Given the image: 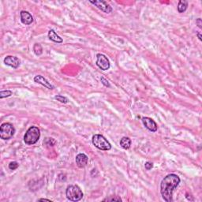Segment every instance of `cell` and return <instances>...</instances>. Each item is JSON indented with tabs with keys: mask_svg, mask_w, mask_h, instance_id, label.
Wrapping results in <instances>:
<instances>
[{
	"mask_svg": "<svg viewBox=\"0 0 202 202\" xmlns=\"http://www.w3.org/2000/svg\"><path fill=\"white\" fill-rule=\"evenodd\" d=\"M33 51H34L35 54L37 56L41 55L43 53V48L40 44H35L33 46Z\"/></svg>",
	"mask_w": 202,
	"mask_h": 202,
	"instance_id": "obj_17",
	"label": "cell"
},
{
	"mask_svg": "<svg viewBox=\"0 0 202 202\" xmlns=\"http://www.w3.org/2000/svg\"><path fill=\"white\" fill-rule=\"evenodd\" d=\"M144 167H145L146 170H151L152 168L153 167V163H151V162H146L145 164H144Z\"/></svg>",
	"mask_w": 202,
	"mask_h": 202,
	"instance_id": "obj_23",
	"label": "cell"
},
{
	"mask_svg": "<svg viewBox=\"0 0 202 202\" xmlns=\"http://www.w3.org/2000/svg\"><path fill=\"white\" fill-rule=\"evenodd\" d=\"M40 138V131L37 126H31L26 131L24 136V141L28 145L36 144Z\"/></svg>",
	"mask_w": 202,
	"mask_h": 202,
	"instance_id": "obj_2",
	"label": "cell"
},
{
	"mask_svg": "<svg viewBox=\"0 0 202 202\" xmlns=\"http://www.w3.org/2000/svg\"><path fill=\"white\" fill-rule=\"evenodd\" d=\"M90 3L95 5V7H96L101 11L106 13V14H109L112 11V7L105 1H97V0H96V1H90Z\"/></svg>",
	"mask_w": 202,
	"mask_h": 202,
	"instance_id": "obj_7",
	"label": "cell"
},
{
	"mask_svg": "<svg viewBox=\"0 0 202 202\" xmlns=\"http://www.w3.org/2000/svg\"><path fill=\"white\" fill-rule=\"evenodd\" d=\"M40 201H42V200H47V201H50L51 202V200H48V199H46V198H41L40 199Z\"/></svg>",
	"mask_w": 202,
	"mask_h": 202,
	"instance_id": "obj_25",
	"label": "cell"
},
{
	"mask_svg": "<svg viewBox=\"0 0 202 202\" xmlns=\"http://www.w3.org/2000/svg\"><path fill=\"white\" fill-rule=\"evenodd\" d=\"M96 65L102 70H107L110 68V62L107 56L103 54H96Z\"/></svg>",
	"mask_w": 202,
	"mask_h": 202,
	"instance_id": "obj_6",
	"label": "cell"
},
{
	"mask_svg": "<svg viewBox=\"0 0 202 202\" xmlns=\"http://www.w3.org/2000/svg\"><path fill=\"white\" fill-rule=\"evenodd\" d=\"M12 95V92L10 90H3L0 92V98L3 99L5 97H9Z\"/></svg>",
	"mask_w": 202,
	"mask_h": 202,
	"instance_id": "obj_19",
	"label": "cell"
},
{
	"mask_svg": "<svg viewBox=\"0 0 202 202\" xmlns=\"http://www.w3.org/2000/svg\"><path fill=\"white\" fill-rule=\"evenodd\" d=\"M48 38H49L51 40H52L53 42L57 43V44H61L63 41V38L60 37V36L54 32V29L49 30V32H48Z\"/></svg>",
	"mask_w": 202,
	"mask_h": 202,
	"instance_id": "obj_13",
	"label": "cell"
},
{
	"mask_svg": "<svg viewBox=\"0 0 202 202\" xmlns=\"http://www.w3.org/2000/svg\"><path fill=\"white\" fill-rule=\"evenodd\" d=\"M76 164L78 167L83 168L87 165L88 161V156L84 153H80L76 156Z\"/></svg>",
	"mask_w": 202,
	"mask_h": 202,
	"instance_id": "obj_12",
	"label": "cell"
},
{
	"mask_svg": "<svg viewBox=\"0 0 202 202\" xmlns=\"http://www.w3.org/2000/svg\"><path fill=\"white\" fill-rule=\"evenodd\" d=\"M197 36H198V38H199V40H202V38H201V35H200V33H197Z\"/></svg>",
	"mask_w": 202,
	"mask_h": 202,
	"instance_id": "obj_26",
	"label": "cell"
},
{
	"mask_svg": "<svg viewBox=\"0 0 202 202\" xmlns=\"http://www.w3.org/2000/svg\"><path fill=\"white\" fill-rule=\"evenodd\" d=\"M100 81H101L102 84L105 87H110V83H109L108 81H107L106 78H104V77H101V78H100Z\"/></svg>",
	"mask_w": 202,
	"mask_h": 202,
	"instance_id": "obj_22",
	"label": "cell"
},
{
	"mask_svg": "<svg viewBox=\"0 0 202 202\" xmlns=\"http://www.w3.org/2000/svg\"><path fill=\"white\" fill-rule=\"evenodd\" d=\"M66 197L71 201H79L82 199L84 194L82 190L78 186L71 185L69 186L66 191Z\"/></svg>",
	"mask_w": 202,
	"mask_h": 202,
	"instance_id": "obj_3",
	"label": "cell"
},
{
	"mask_svg": "<svg viewBox=\"0 0 202 202\" xmlns=\"http://www.w3.org/2000/svg\"><path fill=\"white\" fill-rule=\"evenodd\" d=\"M18 167H19V164L17 162H16V161L10 162V164H9V169L11 171H14V170H16V169H17Z\"/></svg>",
	"mask_w": 202,
	"mask_h": 202,
	"instance_id": "obj_20",
	"label": "cell"
},
{
	"mask_svg": "<svg viewBox=\"0 0 202 202\" xmlns=\"http://www.w3.org/2000/svg\"><path fill=\"white\" fill-rule=\"evenodd\" d=\"M196 23L197 24V26H198V27L200 28V29H201L202 28V23H201V19L200 18H198L197 21H196Z\"/></svg>",
	"mask_w": 202,
	"mask_h": 202,
	"instance_id": "obj_24",
	"label": "cell"
},
{
	"mask_svg": "<svg viewBox=\"0 0 202 202\" xmlns=\"http://www.w3.org/2000/svg\"><path fill=\"white\" fill-rule=\"evenodd\" d=\"M21 16V21L26 26H29V25L32 24L33 21V17H32V14L29 13L28 11H25L22 10L20 13Z\"/></svg>",
	"mask_w": 202,
	"mask_h": 202,
	"instance_id": "obj_10",
	"label": "cell"
},
{
	"mask_svg": "<svg viewBox=\"0 0 202 202\" xmlns=\"http://www.w3.org/2000/svg\"><path fill=\"white\" fill-rule=\"evenodd\" d=\"M55 140H54L53 138H47L44 141V145H45L46 147H53L55 144Z\"/></svg>",
	"mask_w": 202,
	"mask_h": 202,
	"instance_id": "obj_16",
	"label": "cell"
},
{
	"mask_svg": "<svg viewBox=\"0 0 202 202\" xmlns=\"http://www.w3.org/2000/svg\"><path fill=\"white\" fill-rule=\"evenodd\" d=\"M188 7V2L186 0H180L178 4V13H183L186 10Z\"/></svg>",
	"mask_w": 202,
	"mask_h": 202,
	"instance_id": "obj_15",
	"label": "cell"
},
{
	"mask_svg": "<svg viewBox=\"0 0 202 202\" xmlns=\"http://www.w3.org/2000/svg\"><path fill=\"white\" fill-rule=\"evenodd\" d=\"M92 144L96 148L103 151H108L111 148V144L101 134H95L92 137Z\"/></svg>",
	"mask_w": 202,
	"mask_h": 202,
	"instance_id": "obj_4",
	"label": "cell"
},
{
	"mask_svg": "<svg viewBox=\"0 0 202 202\" xmlns=\"http://www.w3.org/2000/svg\"><path fill=\"white\" fill-rule=\"evenodd\" d=\"M180 183V178L175 174H169L164 177L160 184V192L163 200L167 202L172 201L174 190Z\"/></svg>",
	"mask_w": 202,
	"mask_h": 202,
	"instance_id": "obj_1",
	"label": "cell"
},
{
	"mask_svg": "<svg viewBox=\"0 0 202 202\" xmlns=\"http://www.w3.org/2000/svg\"><path fill=\"white\" fill-rule=\"evenodd\" d=\"M113 200H117V201H122V199L119 197H110V198H106L104 199V201H113Z\"/></svg>",
	"mask_w": 202,
	"mask_h": 202,
	"instance_id": "obj_21",
	"label": "cell"
},
{
	"mask_svg": "<svg viewBox=\"0 0 202 202\" xmlns=\"http://www.w3.org/2000/svg\"><path fill=\"white\" fill-rule=\"evenodd\" d=\"M142 122L143 124H144V126H145V128L148 129L149 131H151V132H156L157 129H158L157 124H156V122H155L153 119H151V118H142Z\"/></svg>",
	"mask_w": 202,
	"mask_h": 202,
	"instance_id": "obj_8",
	"label": "cell"
},
{
	"mask_svg": "<svg viewBox=\"0 0 202 202\" xmlns=\"http://www.w3.org/2000/svg\"><path fill=\"white\" fill-rule=\"evenodd\" d=\"M20 60L16 56H12V55H8L7 56L5 59H4V63H5L7 66H10V67H13L14 69H17L19 66H20Z\"/></svg>",
	"mask_w": 202,
	"mask_h": 202,
	"instance_id": "obj_9",
	"label": "cell"
},
{
	"mask_svg": "<svg viewBox=\"0 0 202 202\" xmlns=\"http://www.w3.org/2000/svg\"><path fill=\"white\" fill-rule=\"evenodd\" d=\"M15 134V128L11 123L5 122L0 126V138L2 140H10Z\"/></svg>",
	"mask_w": 202,
	"mask_h": 202,
	"instance_id": "obj_5",
	"label": "cell"
},
{
	"mask_svg": "<svg viewBox=\"0 0 202 202\" xmlns=\"http://www.w3.org/2000/svg\"><path fill=\"white\" fill-rule=\"evenodd\" d=\"M34 82L38 84H40V85H42L43 86L48 88V89H54V85H51V84L47 80L46 78H44V77L41 76V75H36L34 78Z\"/></svg>",
	"mask_w": 202,
	"mask_h": 202,
	"instance_id": "obj_11",
	"label": "cell"
},
{
	"mask_svg": "<svg viewBox=\"0 0 202 202\" xmlns=\"http://www.w3.org/2000/svg\"><path fill=\"white\" fill-rule=\"evenodd\" d=\"M54 99L58 100V101H59V102L63 103V104H67L69 101V100L66 98V97L63 96H61V95L55 96H54Z\"/></svg>",
	"mask_w": 202,
	"mask_h": 202,
	"instance_id": "obj_18",
	"label": "cell"
},
{
	"mask_svg": "<svg viewBox=\"0 0 202 202\" xmlns=\"http://www.w3.org/2000/svg\"><path fill=\"white\" fill-rule=\"evenodd\" d=\"M120 145L124 149H129L131 146V140L127 137H123L120 140Z\"/></svg>",
	"mask_w": 202,
	"mask_h": 202,
	"instance_id": "obj_14",
	"label": "cell"
}]
</instances>
